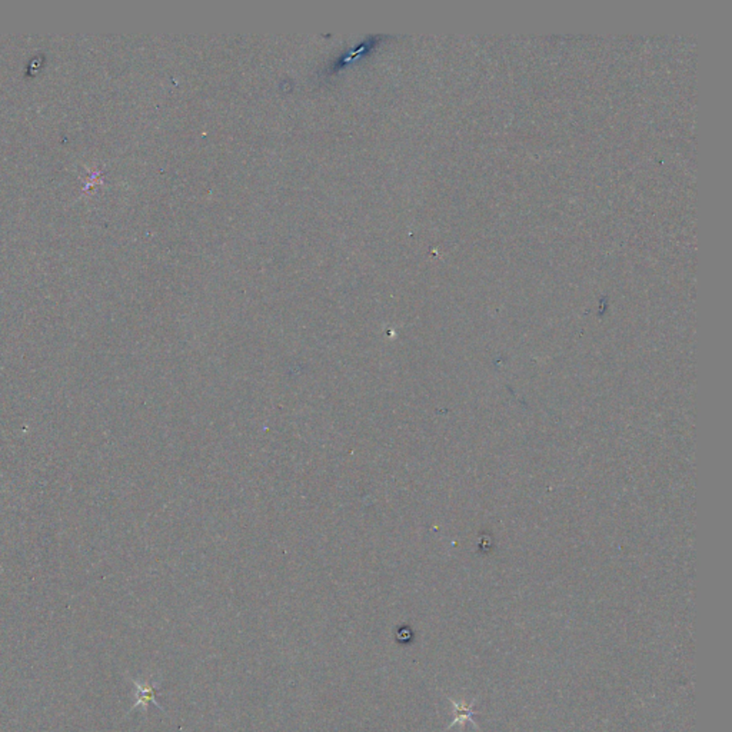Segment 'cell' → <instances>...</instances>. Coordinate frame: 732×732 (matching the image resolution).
Returning a JSON list of instances; mask_svg holds the SVG:
<instances>
[{
    "label": "cell",
    "instance_id": "1",
    "mask_svg": "<svg viewBox=\"0 0 732 732\" xmlns=\"http://www.w3.org/2000/svg\"><path fill=\"white\" fill-rule=\"evenodd\" d=\"M133 685H135V691H136V702L132 705V709H136L138 706H142L143 711H146L149 702L155 703L161 711L165 712V709L162 708L161 703H158L156 701V693L159 691V682H153L152 678L148 679V681H138V679H132Z\"/></svg>",
    "mask_w": 732,
    "mask_h": 732
}]
</instances>
